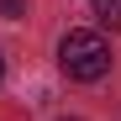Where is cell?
Instances as JSON below:
<instances>
[{
  "label": "cell",
  "mask_w": 121,
  "mask_h": 121,
  "mask_svg": "<svg viewBox=\"0 0 121 121\" xmlns=\"http://www.w3.org/2000/svg\"><path fill=\"white\" fill-rule=\"evenodd\" d=\"M58 63L74 84H95V79L111 74V48L100 32H69L63 42H58Z\"/></svg>",
  "instance_id": "cell-1"
},
{
  "label": "cell",
  "mask_w": 121,
  "mask_h": 121,
  "mask_svg": "<svg viewBox=\"0 0 121 121\" xmlns=\"http://www.w3.org/2000/svg\"><path fill=\"white\" fill-rule=\"evenodd\" d=\"M95 16H100V26L121 32V0H95Z\"/></svg>",
  "instance_id": "cell-2"
},
{
  "label": "cell",
  "mask_w": 121,
  "mask_h": 121,
  "mask_svg": "<svg viewBox=\"0 0 121 121\" xmlns=\"http://www.w3.org/2000/svg\"><path fill=\"white\" fill-rule=\"evenodd\" d=\"M21 11H26V0H0V16H11V21H16Z\"/></svg>",
  "instance_id": "cell-3"
}]
</instances>
